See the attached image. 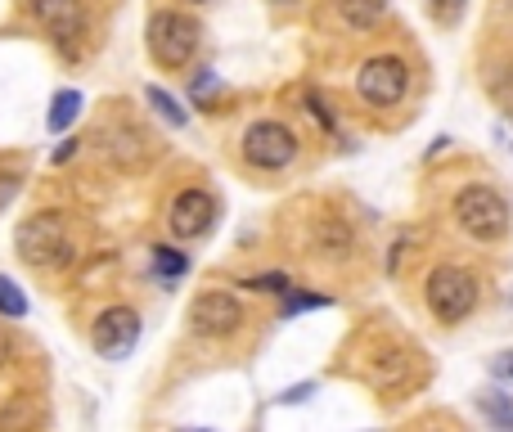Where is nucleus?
Listing matches in <instances>:
<instances>
[{
  "instance_id": "1",
  "label": "nucleus",
  "mask_w": 513,
  "mask_h": 432,
  "mask_svg": "<svg viewBox=\"0 0 513 432\" xmlns=\"http://www.w3.org/2000/svg\"><path fill=\"white\" fill-rule=\"evenodd\" d=\"M198 41H203V27H198L194 14L185 9H158L144 27V45H149V59L167 72H180L194 63Z\"/></svg>"
},
{
  "instance_id": "2",
  "label": "nucleus",
  "mask_w": 513,
  "mask_h": 432,
  "mask_svg": "<svg viewBox=\"0 0 513 432\" xmlns=\"http://www.w3.org/2000/svg\"><path fill=\"white\" fill-rule=\"evenodd\" d=\"M14 248L27 266L59 270V266L72 261V230L59 212H36L14 230Z\"/></svg>"
},
{
  "instance_id": "3",
  "label": "nucleus",
  "mask_w": 513,
  "mask_h": 432,
  "mask_svg": "<svg viewBox=\"0 0 513 432\" xmlns=\"http://www.w3.org/2000/svg\"><path fill=\"white\" fill-rule=\"evenodd\" d=\"M450 212H455L459 230L477 243H500L509 234V216H513L504 194L491 185H464L455 194V203H450Z\"/></svg>"
},
{
  "instance_id": "4",
  "label": "nucleus",
  "mask_w": 513,
  "mask_h": 432,
  "mask_svg": "<svg viewBox=\"0 0 513 432\" xmlns=\"http://www.w3.org/2000/svg\"><path fill=\"white\" fill-rule=\"evenodd\" d=\"M423 297H428V311L437 315L441 324H459V320H468L477 306V279L468 275L464 266H437L428 275Z\"/></svg>"
},
{
  "instance_id": "5",
  "label": "nucleus",
  "mask_w": 513,
  "mask_h": 432,
  "mask_svg": "<svg viewBox=\"0 0 513 432\" xmlns=\"http://www.w3.org/2000/svg\"><path fill=\"white\" fill-rule=\"evenodd\" d=\"M356 90L365 104L374 108H396L410 90V68H405L396 54H378V59H365L356 72Z\"/></svg>"
},
{
  "instance_id": "6",
  "label": "nucleus",
  "mask_w": 513,
  "mask_h": 432,
  "mask_svg": "<svg viewBox=\"0 0 513 432\" xmlns=\"http://www.w3.org/2000/svg\"><path fill=\"white\" fill-rule=\"evenodd\" d=\"M243 158L252 162V167L261 171H284L288 162L297 158V135L293 126L284 122H252L248 131H243Z\"/></svg>"
},
{
  "instance_id": "7",
  "label": "nucleus",
  "mask_w": 513,
  "mask_h": 432,
  "mask_svg": "<svg viewBox=\"0 0 513 432\" xmlns=\"http://www.w3.org/2000/svg\"><path fill=\"white\" fill-rule=\"evenodd\" d=\"M140 333H144L140 311H131V306H104V311L95 315L90 342H95V351L104 360H126L140 347Z\"/></svg>"
},
{
  "instance_id": "8",
  "label": "nucleus",
  "mask_w": 513,
  "mask_h": 432,
  "mask_svg": "<svg viewBox=\"0 0 513 432\" xmlns=\"http://www.w3.org/2000/svg\"><path fill=\"white\" fill-rule=\"evenodd\" d=\"M239 324H243V306L225 288H207V293H198L189 302V329L198 338H230V333H239Z\"/></svg>"
},
{
  "instance_id": "9",
  "label": "nucleus",
  "mask_w": 513,
  "mask_h": 432,
  "mask_svg": "<svg viewBox=\"0 0 513 432\" xmlns=\"http://www.w3.org/2000/svg\"><path fill=\"white\" fill-rule=\"evenodd\" d=\"M216 221V198L207 194V189H180L176 198H171L167 207V230L171 239H203L207 230H212Z\"/></svg>"
},
{
  "instance_id": "10",
  "label": "nucleus",
  "mask_w": 513,
  "mask_h": 432,
  "mask_svg": "<svg viewBox=\"0 0 513 432\" xmlns=\"http://www.w3.org/2000/svg\"><path fill=\"white\" fill-rule=\"evenodd\" d=\"M27 14L59 45L77 41V36L86 32V9H81V0H27Z\"/></svg>"
},
{
  "instance_id": "11",
  "label": "nucleus",
  "mask_w": 513,
  "mask_h": 432,
  "mask_svg": "<svg viewBox=\"0 0 513 432\" xmlns=\"http://www.w3.org/2000/svg\"><path fill=\"white\" fill-rule=\"evenodd\" d=\"M185 275H189V252L171 248V243L153 248V279H158L162 288H176Z\"/></svg>"
},
{
  "instance_id": "12",
  "label": "nucleus",
  "mask_w": 513,
  "mask_h": 432,
  "mask_svg": "<svg viewBox=\"0 0 513 432\" xmlns=\"http://www.w3.org/2000/svg\"><path fill=\"white\" fill-rule=\"evenodd\" d=\"M81 104H86V99H81V90H77V86H63L59 95L50 99V113H45V126H50L54 135H63V131H68V126L81 117Z\"/></svg>"
},
{
  "instance_id": "13",
  "label": "nucleus",
  "mask_w": 513,
  "mask_h": 432,
  "mask_svg": "<svg viewBox=\"0 0 513 432\" xmlns=\"http://www.w3.org/2000/svg\"><path fill=\"white\" fill-rule=\"evenodd\" d=\"M144 104H149L167 126H176V131H180V126H189V108L180 104V99L171 95V90H162V86H144Z\"/></svg>"
},
{
  "instance_id": "14",
  "label": "nucleus",
  "mask_w": 513,
  "mask_h": 432,
  "mask_svg": "<svg viewBox=\"0 0 513 432\" xmlns=\"http://www.w3.org/2000/svg\"><path fill=\"white\" fill-rule=\"evenodd\" d=\"M338 14H342V23H347V27L369 32V27L387 14V0H338Z\"/></svg>"
},
{
  "instance_id": "15",
  "label": "nucleus",
  "mask_w": 513,
  "mask_h": 432,
  "mask_svg": "<svg viewBox=\"0 0 513 432\" xmlns=\"http://www.w3.org/2000/svg\"><path fill=\"white\" fill-rule=\"evenodd\" d=\"M477 410L491 423H500V428H513V401L504 392H495V387H486V392L477 396Z\"/></svg>"
},
{
  "instance_id": "16",
  "label": "nucleus",
  "mask_w": 513,
  "mask_h": 432,
  "mask_svg": "<svg viewBox=\"0 0 513 432\" xmlns=\"http://www.w3.org/2000/svg\"><path fill=\"white\" fill-rule=\"evenodd\" d=\"M0 315H5V320H23L27 315V293L18 288V279H9V275H0Z\"/></svg>"
},
{
  "instance_id": "17",
  "label": "nucleus",
  "mask_w": 513,
  "mask_h": 432,
  "mask_svg": "<svg viewBox=\"0 0 513 432\" xmlns=\"http://www.w3.org/2000/svg\"><path fill=\"white\" fill-rule=\"evenodd\" d=\"M329 306V297L324 293H297V288H288L284 293V306H279V315L284 320H293V315H302V311H324Z\"/></svg>"
},
{
  "instance_id": "18",
  "label": "nucleus",
  "mask_w": 513,
  "mask_h": 432,
  "mask_svg": "<svg viewBox=\"0 0 513 432\" xmlns=\"http://www.w3.org/2000/svg\"><path fill=\"white\" fill-rule=\"evenodd\" d=\"M239 288H252V293H288V288H293V279H288L284 270H270V275H252V279H243Z\"/></svg>"
},
{
  "instance_id": "19",
  "label": "nucleus",
  "mask_w": 513,
  "mask_h": 432,
  "mask_svg": "<svg viewBox=\"0 0 513 432\" xmlns=\"http://www.w3.org/2000/svg\"><path fill=\"white\" fill-rule=\"evenodd\" d=\"M18 194H23V176H18V171H0V212H5Z\"/></svg>"
},
{
  "instance_id": "20",
  "label": "nucleus",
  "mask_w": 513,
  "mask_h": 432,
  "mask_svg": "<svg viewBox=\"0 0 513 432\" xmlns=\"http://www.w3.org/2000/svg\"><path fill=\"white\" fill-rule=\"evenodd\" d=\"M221 86V77H216L212 68H198V77H194V86H189V95L194 99H207V90H216Z\"/></svg>"
},
{
  "instance_id": "21",
  "label": "nucleus",
  "mask_w": 513,
  "mask_h": 432,
  "mask_svg": "<svg viewBox=\"0 0 513 432\" xmlns=\"http://www.w3.org/2000/svg\"><path fill=\"white\" fill-rule=\"evenodd\" d=\"M491 374L500 378V383H513V351H500V356L491 360Z\"/></svg>"
},
{
  "instance_id": "22",
  "label": "nucleus",
  "mask_w": 513,
  "mask_h": 432,
  "mask_svg": "<svg viewBox=\"0 0 513 432\" xmlns=\"http://www.w3.org/2000/svg\"><path fill=\"white\" fill-rule=\"evenodd\" d=\"M311 392H315V383H302V387H288V392L279 396V401H284V405H293V401H306V396H311Z\"/></svg>"
},
{
  "instance_id": "23",
  "label": "nucleus",
  "mask_w": 513,
  "mask_h": 432,
  "mask_svg": "<svg viewBox=\"0 0 513 432\" xmlns=\"http://www.w3.org/2000/svg\"><path fill=\"white\" fill-rule=\"evenodd\" d=\"M72 153H77V140H68V144H59V149H54V162H68Z\"/></svg>"
},
{
  "instance_id": "24",
  "label": "nucleus",
  "mask_w": 513,
  "mask_h": 432,
  "mask_svg": "<svg viewBox=\"0 0 513 432\" xmlns=\"http://www.w3.org/2000/svg\"><path fill=\"white\" fill-rule=\"evenodd\" d=\"M5 360H9V333L0 329V365H5Z\"/></svg>"
},
{
  "instance_id": "25",
  "label": "nucleus",
  "mask_w": 513,
  "mask_h": 432,
  "mask_svg": "<svg viewBox=\"0 0 513 432\" xmlns=\"http://www.w3.org/2000/svg\"><path fill=\"white\" fill-rule=\"evenodd\" d=\"M189 5H212V0H189Z\"/></svg>"
}]
</instances>
